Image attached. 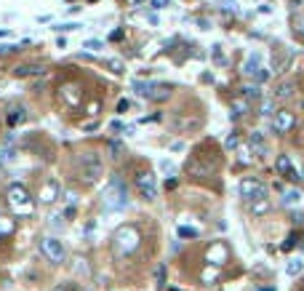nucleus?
Instances as JSON below:
<instances>
[{
    "label": "nucleus",
    "instance_id": "1",
    "mask_svg": "<svg viewBox=\"0 0 304 291\" xmlns=\"http://www.w3.org/2000/svg\"><path fill=\"white\" fill-rule=\"evenodd\" d=\"M101 206L104 211H120L128 206V190L120 176H110V182L101 190Z\"/></svg>",
    "mask_w": 304,
    "mask_h": 291
},
{
    "label": "nucleus",
    "instance_id": "2",
    "mask_svg": "<svg viewBox=\"0 0 304 291\" xmlns=\"http://www.w3.org/2000/svg\"><path fill=\"white\" fill-rule=\"evenodd\" d=\"M139 243H142L139 230L133 225H126L115 232V238H112V251H115V256H128L139 249Z\"/></svg>",
    "mask_w": 304,
    "mask_h": 291
},
{
    "label": "nucleus",
    "instance_id": "3",
    "mask_svg": "<svg viewBox=\"0 0 304 291\" xmlns=\"http://www.w3.org/2000/svg\"><path fill=\"white\" fill-rule=\"evenodd\" d=\"M5 198H8L11 211H14V214H19V216H30L32 211H35V201L30 198L27 187H24V185H19V182H14V185L8 187Z\"/></svg>",
    "mask_w": 304,
    "mask_h": 291
},
{
    "label": "nucleus",
    "instance_id": "4",
    "mask_svg": "<svg viewBox=\"0 0 304 291\" xmlns=\"http://www.w3.org/2000/svg\"><path fill=\"white\" fill-rule=\"evenodd\" d=\"M101 171H104V161H101V155L96 152H83L80 155V174L86 182H94L101 176Z\"/></svg>",
    "mask_w": 304,
    "mask_h": 291
},
{
    "label": "nucleus",
    "instance_id": "5",
    "mask_svg": "<svg viewBox=\"0 0 304 291\" xmlns=\"http://www.w3.org/2000/svg\"><path fill=\"white\" fill-rule=\"evenodd\" d=\"M238 192L246 203H256V201H267V187L259 179H243L238 185Z\"/></svg>",
    "mask_w": 304,
    "mask_h": 291
},
{
    "label": "nucleus",
    "instance_id": "6",
    "mask_svg": "<svg viewBox=\"0 0 304 291\" xmlns=\"http://www.w3.org/2000/svg\"><path fill=\"white\" fill-rule=\"evenodd\" d=\"M136 190L144 201H155L157 198V176L152 171H142L136 174Z\"/></svg>",
    "mask_w": 304,
    "mask_h": 291
},
{
    "label": "nucleus",
    "instance_id": "7",
    "mask_svg": "<svg viewBox=\"0 0 304 291\" xmlns=\"http://www.w3.org/2000/svg\"><path fill=\"white\" fill-rule=\"evenodd\" d=\"M40 251L46 254L48 262H54V265H61V262H64V256H67L61 241H56V238H43V241H40Z\"/></svg>",
    "mask_w": 304,
    "mask_h": 291
},
{
    "label": "nucleus",
    "instance_id": "8",
    "mask_svg": "<svg viewBox=\"0 0 304 291\" xmlns=\"http://www.w3.org/2000/svg\"><path fill=\"white\" fill-rule=\"evenodd\" d=\"M294 112H288V110H278L272 115V131L278 136H283V134H288L291 128H294Z\"/></svg>",
    "mask_w": 304,
    "mask_h": 291
},
{
    "label": "nucleus",
    "instance_id": "9",
    "mask_svg": "<svg viewBox=\"0 0 304 291\" xmlns=\"http://www.w3.org/2000/svg\"><path fill=\"white\" fill-rule=\"evenodd\" d=\"M59 195H61L59 182H56V179H48L46 185H43V190H40V203H46V206H48V203H54Z\"/></svg>",
    "mask_w": 304,
    "mask_h": 291
},
{
    "label": "nucleus",
    "instance_id": "10",
    "mask_svg": "<svg viewBox=\"0 0 304 291\" xmlns=\"http://www.w3.org/2000/svg\"><path fill=\"white\" fill-rule=\"evenodd\" d=\"M262 67H264V64H262V56H259L256 51H253L248 59H246V64H243V75H246V78H256Z\"/></svg>",
    "mask_w": 304,
    "mask_h": 291
},
{
    "label": "nucleus",
    "instance_id": "11",
    "mask_svg": "<svg viewBox=\"0 0 304 291\" xmlns=\"http://www.w3.org/2000/svg\"><path fill=\"white\" fill-rule=\"evenodd\" d=\"M278 174L285 176V179H299V174H296V168H294V163H291L288 155H280L278 158Z\"/></svg>",
    "mask_w": 304,
    "mask_h": 291
},
{
    "label": "nucleus",
    "instance_id": "12",
    "mask_svg": "<svg viewBox=\"0 0 304 291\" xmlns=\"http://www.w3.org/2000/svg\"><path fill=\"white\" fill-rule=\"evenodd\" d=\"M248 145H251V150L256 152L259 158H264V155H267V142H264L262 131H251V136H248Z\"/></svg>",
    "mask_w": 304,
    "mask_h": 291
},
{
    "label": "nucleus",
    "instance_id": "13",
    "mask_svg": "<svg viewBox=\"0 0 304 291\" xmlns=\"http://www.w3.org/2000/svg\"><path fill=\"white\" fill-rule=\"evenodd\" d=\"M291 56H294V54H291V51H285V54H283V51H275V62H272V70H275V72H285V67L291 64Z\"/></svg>",
    "mask_w": 304,
    "mask_h": 291
},
{
    "label": "nucleus",
    "instance_id": "14",
    "mask_svg": "<svg viewBox=\"0 0 304 291\" xmlns=\"http://www.w3.org/2000/svg\"><path fill=\"white\" fill-rule=\"evenodd\" d=\"M43 72H46V67H40V64H21V67L14 70V75L16 78H30V75H43Z\"/></svg>",
    "mask_w": 304,
    "mask_h": 291
},
{
    "label": "nucleus",
    "instance_id": "15",
    "mask_svg": "<svg viewBox=\"0 0 304 291\" xmlns=\"http://www.w3.org/2000/svg\"><path fill=\"white\" fill-rule=\"evenodd\" d=\"M224 259H227V249H224L222 243L211 246V251H208V262H211V265H222Z\"/></svg>",
    "mask_w": 304,
    "mask_h": 291
},
{
    "label": "nucleus",
    "instance_id": "16",
    "mask_svg": "<svg viewBox=\"0 0 304 291\" xmlns=\"http://www.w3.org/2000/svg\"><path fill=\"white\" fill-rule=\"evenodd\" d=\"M280 201H283V206H296V203L302 201V192L296 190V187H288V190H283V198H280Z\"/></svg>",
    "mask_w": 304,
    "mask_h": 291
},
{
    "label": "nucleus",
    "instance_id": "17",
    "mask_svg": "<svg viewBox=\"0 0 304 291\" xmlns=\"http://www.w3.org/2000/svg\"><path fill=\"white\" fill-rule=\"evenodd\" d=\"M171 96V85H166V83H157L155 85V91H152V96L150 99L152 102H163V99H168Z\"/></svg>",
    "mask_w": 304,
    "mask_h": 291
},
{
    "label": "nucleus",
    "instance_id": "18",
    "mask_svg": "<svg viewBox=\"0 0 304 291\" xmlns=\"http://www.w3.org/2000/svg\"><path fill=\"white\" fill-rule=\"evenodd\" d=\"M155 85H157V83H144V81H136V83H133V91H136L139 96H144V99H150V96H152V91H155Z\"/></svg>",
    "mask_w": 304,
    "mask_h": 291
},
{
    "label": "nucleus",
    "instance_id": "19",
    "mask_svg": "<svg viewBox=\"0 0 304 291\" xmlns=\"http://www.w3.org/2000/svg\"><path fill=\"white\" fill-rule=\"evenodd\" d=\"M291 24H294V35L304 41V16L302 14H291Z\"/></svg>",
    "mask_w": 304,
    "mask_h": 291
},
{
    "label": "nucleus",
    "instance_id": "20",
    "mask_svg": "<svg viewBox=\"0 0 304 291\" xmlns=\"http://www.w3.org/2000/svg\"><path fill=\"white\" fill-rule=\"evenodd\" d=\"M24 121H27V110H24V107H19V110H11L8 125H19V123H24Z\"/></svg>",
    "mask_w": 304,
    "mask_h": 291
},
{
    "label": "nucleus",
    "instance_id": "21",
    "mask_svg": "<svg viewBox=\"0 0 304 291\" xmlns=\"http://www.w3.org/2000/svg\"><path fill=\"white\" fill-rule=\"evenodd\" d=\"M302 270H304V262H302V259H291L288 265H285V275H291V278L299 275Z\"/></svg>",
    "mask_w": 304,
    "mask_h": 291
},
{
    "label": "nucleus",
    "instance_id": "22",
    "mask_svg": "<svg viewBox=\"0 0 304 291\" xmlns=\"http://www.w3.org/2000/svg\"><path fill=\"white\" fill-rule=\"evenodd\" d=\"M248 206H251L253 214H267V211H269V203L267 201H256V203H248Z\"/></svg>",
    "mask_w": 304,
    "mask_h": 291
},
{
    "label": "nucleus",
    "instance_id": "23",
    "mask_svg": "<svg viewBox=\"0 0 304 291\" xmlns=\"http://www.w3.org/2000/svg\"><path fill=\"white\" fill-rule=\"evenodd\" d=\"M291 94H294V83H280V85H278V99L291 96Z\"/></svg>",
    "mask_w": 304,
    "mask_h": 291
},
{
    "label": "nucleus",
    "instance_id": "24",
    "mask_svg": "<svg viewBox=\"0 0 304 291\" xmlns=\"http://www.w3.org/2000/svg\"><path fill=\"white\" fill-rule=\"evenodd\" d=\"M232 110H235V118L246 115V112H248V102H235V104H232Z\"/></svg>",
    "mask_w": 304,
    "mask_h": 291
},
{
    "label": "nucleus",
    "instance_id": "25",
    "mask_svg": "<svg viewBox=\"0 0 304 291\" xmlns=\"http://www.w3.org/2000/svg\"><path fill=\"white\" fill-rule=\"evenodd\" d=\"M11 230H14V225H11L8 219H0V238H5Z\"/></svg>",
    "mask_w": 304,
    "mask_h": 291
},
{
    "label": "nucleus",
    "instance_id": "26",
    "mask_svg": "<svg viewBox=\"0 0 304 291\" xmlns=\"http://www.w3.org/2000/svg\"><path fill=\"white\" fill-rule=\"evenodd\" d=\"M272 107H275V102H272V99H264V102H262V115H275Z\"/></svg>",
    "mask_w": 304,
    "mask_h": 291
},
{
    "label": "nucleus",
    "instance_id": "27",
    "mask_svg": "<svg viewBox=\"0 0 304 291\" xmlns=\"http://www.w3.org/2000/svg\"><path fill=\"white\" fill-rule=\"evenodd\" d=\"M54 291H86V289H80L77 283H61V286H56Z\"/></svg>",
    "mask_w": 304,
    "mask_h": 291
},
{
    "label": "nucleus",
    "instance_id": "28",
    "mask_svg": "<svg viewBox=\"0 0 304 291\" xmlns=\"http://www.w3.org/2000/svg\"><path fill=\"white\" fill-rule=\"evenodd\" d=\"M253 81H256V83H267L269 81V70H267V67H262V70H259V75L253 78Z\"/></svg>",
    "mask_w": 304,
    "mask_h": 291
},
{
    "label": "nucleus",
    "instance_id": "29",
    "mask_svg": "<svg viewBox=\"0 0 304 291\" xmlns=\"http://www.w3.org/2000/svg\"><path fill=\"white\" fill-rule=\"evenodd\" d=\"M213 62H216V64H224V54H222V45H213Z\"/></svg>",
    "mask_w": 304,
    "mask_h": 291
},
{
    "label": "nucleus",
    "instance_id": "30",
    "mask_svg": "<svg viewBox=\"0 0 304 291\" xmlns=\"http://www.w3.org/2000/svg\"><path fill=\"white\" fill-rule=\"evenodd\" d=\"M179 235H182V238H195V235H198V230H192V227H179Z\"/></svg>",
    "mask_w": 304,
    "mask_h": 291
},
{
    "label": "nucleus",
    "instance_id": "31",
    "mask_svg": "<svg viewBox=\"0 0 304 291\" xmlns=\"http://www.w3.org/2000/svg\"><path fill=\"white\" fill-rule=\"evenodd\" d=\"M80 24H75V21H67V24H59V27H54V30H59V32H70V30H77Z\"/></svg>",
    "mask_w": 304,
    "mask_h": 291
},
{
    "label": "nucleus",
    "instance_id": "32",
    "mask_svg": "<svg viewBox=\"0 0 304 291\" xmlns=\"http://www.w3.org/2000/svg\"><path fill=\"white\" fill-rule=\"evenodd\" d=\"M11 51H19V45H14V43H0V54H11Z\"/></svg>",
    "mask_w": 304,
    "mask_h": 291
},
{
    "label": "nucleus",
    "instance_id": "33",
    "mask_svg": "<svg viewBox=\"0 0 304 291\" xmlns=\"http://www.w3.org/2000/svg\"><path fill=\"white\" fill-rule=\"evenodd\" d=\"M243 91H246L248 99H259V88H256V85H248V88H243Z\"/></svg>",
    "mask_w": 304,
    "mask_h": 291
},
{
    "label": "nucleus",
    "instance_id": "34",
    "mask_svg": "<svg viewBox=\"0 0 304 291\" xmlns=\"http://www.w3.org/2000/svg\"><path fill=\"white\" fill-rule=\"evenodd\" d=\"M294 246H296V232H294V235H288V241H283V251H288Z\"/></svg>",
    "mask_w": 304,
    "mask_h": 291
},
{
    "label": "nucleus",
    "instance_id": "35",
    "mask_svg": "<svg viewBox=\"0 0 304 291\" xmlns=\"http://www.w3.org/2000/svg\"><path fill=\"white\" fill-rule=\"evenodd\" d=\"M150 3H152V8H157V11H160V8H166V5L171 3V0H150Z\"/></svg>",
    "mask_w": 304,
    "mask_h": 291
},
{
    "label": "nucleus",
    "instance_id": "36",
    "mask_svg": "<svg viewBox=\"0 0 304 291\" xmlns=\"http://www.w3.org/2000/svg\"><path fill=\"white\" fill-rule=\"evenodd\" d=\"M107 64L112 67V72H123V64H120V62H117V59H110V62H107Z\"/></svg>",
    "mask_w": 304,
    "mask_h": 291
},
{
    "label": "nucleus",
    "instance_id": "37",
    "mask_svg": "<svg viewBox=\"0 0 304 291\" xmlns=\"http://www.w3.org/2000/svg\"><path fill=\"white\" fill-rule=\"evenodd\" d=\"M203 281L213 283V281H216V272H213V270H206V272H203Z\"/></svg>",
    "mask_w": 304,
    "mask_h": 291
},
{
    "label": "nucleus",
    "instance_id": "38",
    "mask_svg": "<svg viewBox=\"0 0 304 291\" xmlns=\"http://www.w3.org/2000/svg\"><path fill=\"white\" fill-rule=\"evenodd\" d=\"M83 48H91V51H99V48H101V43H99V41H88V43H83Z\"/></svg>",
    "mask_w": 304,
    "mask_h": 291
},
{
    "label": "nucleus",
    "instance_id": "39",
    "mask_svg": "<svg viewBox=\"0 0 304 291\" xmlns=\"http://www.w3.org/2000/svg\"><path fill=\"white\" fill-rule=\"evenodd\" d=\"M302 179H304V168H302Z\"/></svg>",
    "mask_w": 304,
    "mask_h": 291
}]
</instances>
